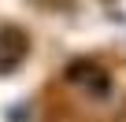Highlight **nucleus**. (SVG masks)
I'll use <instances>...</instances> for the list:
<instances>
[{
    "label": "nucleus",
    "mask_w": 126,
    "mask_h": 122,
    "mask_svg": "<svg viewBox=\"0 0 126 122\" xmlns=\"http://www.w3.org/2000/svg\"><path fill=\"white\" fill-rule=\"evenodd\" d=\"M26 52H30L26 33H22L19 26H4V30H0V74L15 70L22 59H26Z\"/></svg>",
    "instance_id": "obj_1"
},
{
    "label": "nucleus",
    "mask_w": 126,
    "mask_h": 122,
    "mask_svg": "<svg viewBox=\"0 0 126 122\" xmlns=\"http://www.w3.org/2000/svg\"><path fill=\"white\" fill-rule=\"evenodd\" d=\"M67 78L71 81H78L85 93H93V96H108V74L96 67V63H74L71 70H67Z\"/></svg>",
    "instance_id": "obj_2"
}]
</instances>
